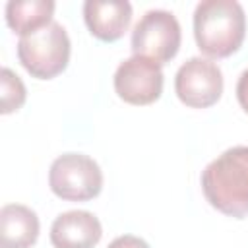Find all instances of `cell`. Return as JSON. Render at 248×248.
<instances>
[{
    "instance_id": "obj_14",
    "label": "cell",
    "mask_w": 248,
    "mask_h": 248,
    "mask_svg": "<svg viewBox=\"0 0 248 248\" xmlns=\"http://www.w3.org/2000/svg\"><path fill=\"white\" fill-rule=\"evenodd\" d=\"M236 99H238V105L242 107V110L248 114V68L238 76V81H236Z\"/></svg>"
},
{
    "instance_id": "obj_10",
    "label": "cell",
    "mask_w": 248,
    "mask_h": 248,
    "mask_svg": "<svg viewBox=\"0 0 248 248\" xmlns=\"http://www.w3.org/2000/svg\"><path fill=\"white\" fill-rule=\"evenodd\" d=\"M39 238L37 213L21 203H8L0 209V246L31 248Z\"/></svg>"
},
{
    "instance_id": "obj_7",
    "label": "cell",
    "mask_w": 248,
    "mask_h": 248,
    "mask_svg": "<svg viewBox=\"0 0 248 248\" xmlns=\"http://www.w3.org/2000/svg\"><path fill=\"white\" fill-rule=\"evenodd\" d=\"M163 70L157 62L143 56H130L114 72L116 95L136 107L155 103L163 93Z\"/></svg>"
},
{
    "instance_id": "obj_9",
    "label": "cell",
    "mask_w": 248,
    "mask_h": 248,
    "mask_svg": "<svg viewBox=\"0 0 248 248\" xmlns=\"http://www.w3.org/2000/svg\"><path fill=\"white\" fill-rule=\"evenodd\" d=\"M83 19L93 37L114 43L130 27L132 4L126 0H87L83 4Z\"/></svg>"
},
{
    "instance_id": "obj_5",
    "label": "cell",
    "mask_w": 248,
    "mask_h": 248,
    "mask_svg": "<svg viewBox=\"0 0 248 248\" xmlns=\"http://www.w3.org/2000/svg\"><path fill=\"white\" fill-rule=\"evenodd\" d=\"M180 41L182 31L176 16L167 10H149L134 25L132 52L163 66L176 56Z\"/></svg>"
},
{
    "instance_id": "obj_6",
    "label": "cell",
    "mask_w": 248,
    "mask_h": 248,
    "mask_svg": "<svg viewBox=\"0 0 248 248\" xmlns=\"http://www.w3.org/2000/svg\"><path fill=\"white\" fill-rule=\"evenodd\" d=\"M174 91L186 107L207 108L223 95V72L213 60L192 56L178 68L174 76Z\"/></svg>"
},
{
    "instance_id": "obj_2",
    "label": "cell",
    "mask_w": 248,
    "mask_h": 248,
    "mask_svg": "<svg viewBox=\"0 0 248 248\" xmlns=\"http://www.w3.org/2000/svg\"><path fill=\"white\" fill-rule=\"evenodd\" d=\"M246 37L244 8L236 0H202L194 10V39L211 58L234 54Z\"/></svg>"
},
{
    "instance_id": "obj_4",
    "label": "cell",
    "mask_w": 248,
    "mask_h": 248,
    "mask_svg": "<svg viewBox=\"0 0 248 248\" xmlns=\"http://www.w3.org/2000/svg\"><path fill=\"white\" fill-rule=\"evenodd\" d=\"M48 186L66 202H87L101 194L103 172L97 161L83 153H62L48 170Z\"/></svg>"
},
{
    "instance_id": "obj_12",
    "label": "cell",
    "mask_w": 248,
    "mask_h": 248,
    "mask_svg": "<svg viewBox=\"0 0 248 248\" xmlns=\"http://www.w3.org/2000/svg\"><path fill=\"white\" fill-rule=\"evenodd\" d=\"M27 91L17 74H14L10 68H2L0 74V112L10 114L25 103Z\"/></svg>"
},
{
    "instance_id": "obj_1",
    "label": "cell",
    "mask_w": 248,
    "mask_h": 248,
    "mask_svg": "<svg viewBox=\"0 0 248 248\" xmlns=\"http://www.w3.org/2000/svg\"><path fill=\"white\" fill-rule=\"evenodd\" d=\"M202 190L211 207L223 215H248V145L225 149L202 170Z\"/></svg>"
},
{
    "instance_id": "obj_8",
    "label": "cell",
    "mask_w": 248,
    "mask_h": 248,
    "mask_svg": "<svg viewBox=\"0 0 248 248\" xmlns=\"http://www.w3.org/2000/svg\"><path fill=\"white\" fill-rule=\"evenodd\" d=\"M101 236V221L85 209L64 211L50 225V244L54 248H95Z\"/></svg>"
},
{
    "instance_id": "obj_13",
    "label": "cell",
    "mask_w": 248,
    "mask_h": 248,
    "mask_svg": "<svg viewBox=\"0 0 248 248\" xmlns=\"http://www.w3.org/2000/svg\"><path fill=\"white\" fill-rule=\"evenodd\" d=\"M107 248H149V244L143 238H140V236L122 234V236H116Z\"/></svg>"
},
{
    "instance_id": "obj_11",
    "label": "cell",
    "mask_w": 248,
    "mask_h": 248,
    "mask_svg": "<svg viewBox=\"0 0 248 248\" xmlns=\"http://www.w3.org/2000/svg\"><path fill=\"white\" fill-rule=\"evenodd\" d=\"M52 0H10L6 4V23L19 37L52 23Z\"/></svg>"
},
{
    "instance_id": "obj_3",
    "label": "cell",
    "mask_w": 248,
    "mask_h": 248,
    "mask_svg": "<svg viewBox=\"0 0 248 248\" xmlns=\"http://www.w3.org/2000/svg\"><path fill=\"white\" fill-rule=\"evenodd\" d=\"M70 37L66 29L52 21L17 41L19 64L37 79H52L62 74L70 62Z\"/></svg>"
}]
</instances>
